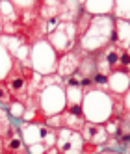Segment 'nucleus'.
Wrapping results in <instances>:
<instances>
[{
    "label": "nucleus",
    "instance_id": "f257e3e1",
    "mask_svg": "<svg viewBox=\"0 0 130 154\" xmlns=\"http://www.w3.org/2000/svg\"><path fill=\"white\" fill-rule=\"evenodd\" d=\"M112 34H113V17L112 15L93 17L85 34L76 41V50L84 54L101 52L108 45H112Z\"/></svg>",
    "mask_w": 130,
    "mask_h": 154
},
{
    "label": "nucleus",
    "instance_id": "f03ea898",
    "mask_svg": "<svg viewBox=\"0 0 130 154\" xmlns=\"http://www.w3.org/2000/svg\"><path fill=\"white\" fill-rule=\"evenodd\" d=\"M54 78H56V74L52 76H43V85L41 89L37 91L36 97V102L39 104V108L43 109V113L47 117H52V115H58L61 113L67 102H65V89H63V82L58 80L54 84Z\"/></svg>",
    "mask_w": 130,
    "mask_h": 154
},
{
    "label": "nucleus",
    "instance_id": "7ed1b4c3",
    "mask_svg": "<svg viewBox=\"0 0 130 154\" xmlns=\"http://www.w3.org/2000/svg\"><path fill=\"white\" fill-rule=\"evenodd\" d=\"M34 69L30 67V63H23V61H11V67L6 72L4 76V82L8 85L9 93H11L13 100L17 102H23L26 104L28 98H30V84L34 80Z\"/></svg>",
    "mask_w": 130,
    "mask_h": 154
},
{
    "label": "nucleus",
    "instance_id": "20e7f679",
    "mask_svg": "<svg viewBox=\"0 0 130 154\" xmlns=\"http://www.w3.org/2000/svg\"><path fill=\"white\" fill-rule=\"evenodd\" d=\"M58 54L50 47V43L47 39L37 41L36 45H32L30 48V67L34 69V72L41 76H52L56 74L58 67Z\"/></svg>",
    "mask_w": 130,
    "mask_h": 154
},
{
    "label": "nucleus",
    "instance_id": "39448f33",
    "mask_svg": "<svg viewBox=\"0 0 130 154\" xmlns=\"http://www.w3.org/2000/svg\"><path fill=\"white\" fill-rule=\"evenodd\" d=\"M76 39L78 37H76V26H74V23H60L58 28L47 37V41L56 50L58 56L76 48Z\"/></svg>",
    "mask_w": 130,
    "mask_h": 154
},
{
    "label": "nucleus",
    "instance_id": "423d86ee",
    "mask_svg": "<svg viewBox=\"0 0 130 154\" xmlns=\"http://www.w3.org/2000/svg\"><path fill=\"white\" fill-rule=\"evenodd\" d=\"M56 149L60 154H82L84 139L80 136V132L60 128L56 132Z\"/></svg>",
    "mask_w": 130,
    "mask_h": 154
},
{
    "label": "nucleus",
    "instance_id": "0eeeda50",
    "mask_svg": "<svg viewBox=\"0 0 130 154\" xmlns=\"http://www.w3.org/2000/svg\"><path fill=\"white\" fill-rule=\"evenodd\" d=\"M80 60H82V52L80 50H71L67 54H61L58 58V67H56V76L61 80L69 78L74 72H78V67H80Z\"/></svg>",
    "mask_w": 130,
    "mask_h": 154
},
{
    "label": "nucleus",
    "instance_id": "6e6552de",
    "mask_svg": "<svg viewBox=\"0 0 130 154\" xmlns=\"http://www.w3.org/2000/svg\"><path fill=\"white\" fill-rule=\"evenodd\" d=\"M80 136L85 143H91V145H97V147H104L108 141V132H106L104 125L88 123V121L80 128Z\"/></svg>",
    "mask_w": 130,
    "mask_h": 154
},
{
    "label": "nucleus",
    "instance_id": "1a4fd4ad",
    "mask_svg": "<svg viewBox=\"0 0 130 154\" xmlns=\"http://www.w3.org/2000/svg\"><path fill=\"white\" fill-rule=\"evenodd\" d=\"M128 89H130V72L113 71L108 76V93L123 97Z\"/></svg>",
    "mask_w": 130,
    "mask_h": 154
},
{
    "label": "nucleus",
    "instance_id": "9d476101",
    "mask_svg": "<svg viewBox=\"0 0 130 154\" xmlns=\"http://www.w3.org/2000/svg\"><path fill=\"white\" fill-rule=\"evenodd\" d=\"M112 45L119 47L121 50L130 48V24L125 20L113 19V34H112Z\"/></svg>",
    "mask_w": 130,
    "mask_h": 154
},
{
    "label": "nucleus",
    "instance_id": "9b49d317",
    "mask_svg": "<svg viewBox=\"0 0 130 154\" xmlns=\"http://www.w3.org/2000/svg\"><path fill=\"white\" fill-rule=\"evenodd\" d=\"M113 19L125 20L130 24V0L128 2H113V11H112Z\"/></svg>",
    "mask_w": 130,
    "mask_h": 154
},
{
    "label": "nucleus",
    "instance_id": "f8f14e48",
    "mask_svg": "<svg viewBox=\"0 0 130 154\" xmlns=\"http://www.w3.org/2000/svg\"><path fill=\"white\" fill-rule=\"evenodd\" d=\"M24 104L23 102H17V100H13L11 104H9V108L6 109L8 112V115H9V119H15V121H23V115H24Z\"/></svg>",
    "mask_w": 130,
    "mask_h": 154
},
{
    "label": "nucleus",
    "instance_id": "ddd939ff",
    "mask_svg": "<svg viewBox=\"0 0 130 154\" xmlns=\"http://www.w3.org/2000/svg\"><path fill=\"white\" fill-rule=\"evenodd\" d=\"M11 102H13V97H11V93H9V89H8L6 82H4V80H0V108L8 109Z\"/></svg>",
    "mask_w": 130,
    "mask_h": 154
},
{
    "label": "nucleus",
    "instance_id": "4468645a",
    "mask_svg": "<svg viewBox=\"0 0 130 154\" xmlns=\"http://www.w3.org/2000/svg\"><path fill=\"white\" fill-rule=\"evenodd\" d=\"M117 71H121V72H130V52H128V48L121 50V56H119V65H117Z\"/></svg>",
    "mask_w": 130,
    "mask_h": 154
},
{
    "label": "nucleus",
    "instance_id": "2eb2a0df",
    "mask_svg": "<svg viewBox=\"0 0 130 154\" xmlns=\"http://www.w3.org/2000/svg\"><path fill=\"white\" fill-rule=\"evenodd\" d=\"M123 106H125V112L130 113V89L123 95Z\"/></svg>",
    "mask_w": 130,
    "mask_h": 154
},
{
    "label": "nucleus",
    "instance_id": "dca6fc26",
    "mask_svg": "<svg viewBox=\"0 0 130 154\" xmlns=\"http://www.w3.org/2000/svg\"><path fill=\"white\" fill-rule=\"evenodd\" d=\"M97 154H123V152H119V150H112V149H106V147H102Z\"/></svg>",
    "mask_w": 130,
    "mask_h": 154
},
{
    "label": "nucleus",
    "instance_id": "f3484780",
    "mask_svg": "<svg viewBox=\"0 0 130 154\" xmlns=\"http://www.w3.org/2000/svg\"><path fill=\"white\" fill-rule=\"evenodd\" d=\"M123 154H130V143H128V145H126V149L123 150Z\"/></svg>",
    "mask_w": 130,
    "mask_h": 154
}]
</instances>
